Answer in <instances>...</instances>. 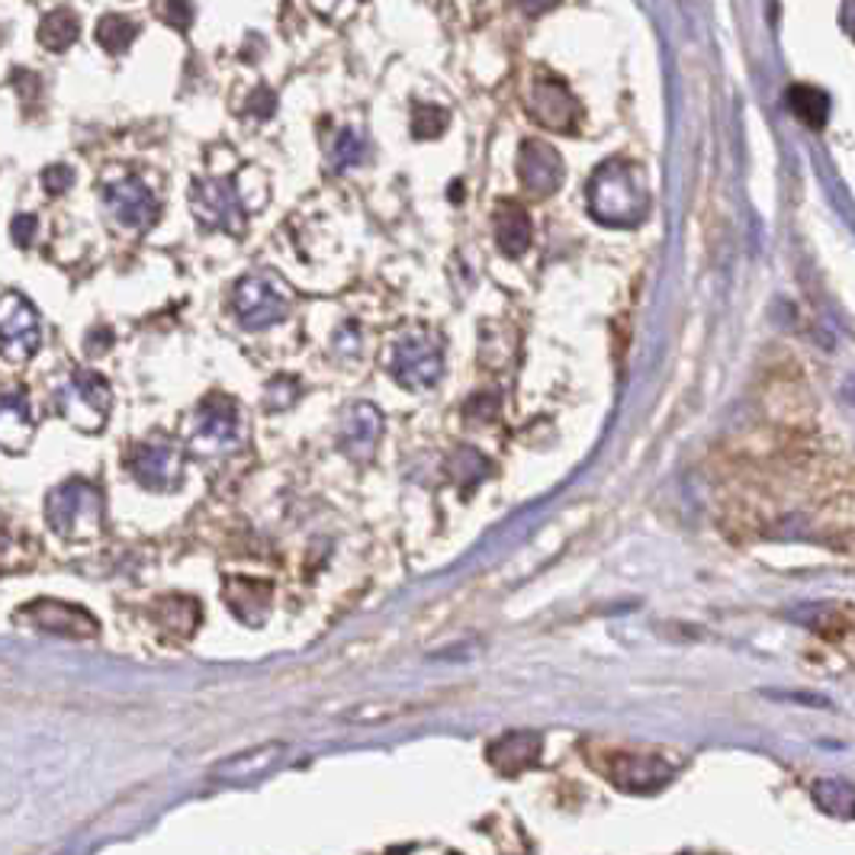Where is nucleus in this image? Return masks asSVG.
Masks as SVG:
<instances>
[{
	"label": "nucleus",
	"mask_w": 855,
	"mask_h": 855,
	"mask_svg": "<svg viewBox=\"0 0 855 855\" xmlns=\"http://www.w3.org/2000/svg\"><path fill=\"white\" fill-rule=\"evenodd\" d=\"M589 209L605 226L615 229L637 226L650 209V196L640 171L624 158L605 161L589 181Z\"/></svg>",
	"instance_id": "nucleus-1"
},
{
	"label": "nucleus",
	"mask_w": 855,
	"mask_h": 855,
	"mask_svg": "<svg viewBox=\"0 0 855 855\" xmlns=\"http://www.w3.org/2000/svg\"><path fill=\"white\" fill-rule=\"evenodd\" d=\"M46 518L65 540H91L103 527V495L88 479H68L48 492Z\"/></svg>",
	"instance_id": "nucleus-2"
},
{
	"label": "nucleus",
	"mask_w": 855,
	"mask_h": 855,
	"mask_svg": "<svg viewBox=\"0 0 855 855\" xmlns=\"http://www.w3.org/2000/svg\"><path fill=\"white\" fill-rule=\"evenodd\" d=\"M55 402H58V412L71 425L94 434L110 419L113 392H110V383L103 380L100 374H94V371H75L68 380L61 383Z\"/></svg>",
	"instance_id": "nucleus-3"
},
{
	"label": "nucleus",
	"mask_w": 855,
	"mask_h": 855,
	"mask_svg": "<svg viewBox=\"0 0 855 855\" xmlns=\"http://www.w3.org/2000/svg\"><path fill=\"white\" fill-rule=\"evenodd\" d=\"M527 113L534 123H540L550 133H563V136H575L582 113L572 91L557 78V75H534L531 88H527Z\"/></svg>",
	"instance_id": "nucleus-4"
},
{
	"label": "nucleus",
	"mask_w": 855,
	"mask_h": 855,
	"mask_svg": "<svg viewBox=\"0 0 855 855\" xmlns=\"http://www.w3.org/2000/svg\"><path fill=\"white\" fill-rule=\"evenodd\" d=\"M392 377L406 389H431L444 374V351L441 341L425 332H409L392 347Z\"/></svg>",
	"instance_id": "nucleus-5"
},
{
	"label": "nucleus",
	"mask_w": 855,
	"mask_h": 855,
	"mask_svg": "<svg viewBox=\"0 0 855 855\" xmlns=\"http://www.w3.org/2000/svg\"><path fill=\"white\" fill-rule=\"evenodd\" d=\"M232 306H236L238 322L251 332H261V329L284 322L286 312H289V299L284 296L281 284L274 277H264V274L241 277L236 286V296H232Z\"/></svg>",
	"instance_id": "nucleus-6"
},
{
	"label": "nucleus",
	"mask_w": 855,
	"mask_h": 855,
	"mask_svg": "<svg viewBox=\"0 0 855 855\" xmlns=\"http://www.w3.org/2000/svg\"><path fill=\"white\" fill-rule=\"evenodd\" d=\"M43 344L39 312L23 293H3L0 296V351L7 361H30Z\"/></svg>",
	"instance_id": "nucleus-7"
},
{
	"label": "nucleus",
	"mask_w": 855,
	"mask_h": 855,
	"mask_svg": "<svg viewBox=\"0 0 855 855\" xmlns=\"http://www.w3.org/2000/svg\"><path fill=\"white\" fill-rule=\"evenodd\" d=\"M191 209L206 229H226V232L244 229V213L236 187L223 178H196L191 184Z\"/></svg>",
	"instance_id": "nucleus-8"
},
{
	"label": "nucleus",
	"mask_w": 855,
	"mask_h": 855,
	"mask_svg": "<svg viewBox=\"0 0 855 855\" xmlns=\"http://www.w3.org/2000/svg\"><path fill=\"white\" fill-rule=\"evenodd\" d=\"M129 470L145 489H174L184 476V457L174 441L168 437H148L133 447Z\"/></svg>",
	"instance_id": "nucleus-9"
},
{
	"label": "nucleus",
	"mask_w": 855,
	"mask_h": 855,
	"mask_svg": "<svg viewBox=\"0 0 855 855\" xmlns=\"http://www.w3.org/2000/svg\"><path fill=\"white\" fill-rule=\"evenodd\" d=\"M103 200H106V209L110 216L129 229V232H145L155 226L161 206H158V196L145 187L139 178H123V181H113L103 187Z\"/></svg>",
	"instance_id": "nucleus-10"
},
{
	"label": "nucleus",
	"mask_w": 855,
	"mask_h": 855,
	"mask_svg": "<svg viewBox=\"0 0 855 855\" xmlns=\"http://www.w3.org/2000/svg\"><path fill=\"white\" fill-rule=\"evenodd\" d=\"M20 615L30 620L33 627H39V630H46V634H55V637L91 640V637L100 634V624H96L91 612H84V608H78V605H68V602H58V598L30 602Z\"/></svg>",
	"instance_id": "nucleus-11"
},
{
	"label": "nucleus",
	"mask_w": 855,
	"mask_h": 855,
	"mask_svg": "<svg viewBox=\"0 0 855 855\" xmlns=\"http://www.w3.org/2000/svg\"><path fill=\"white\" fill-rule=\"evenodd\" d=\"M518 174H522V187L531 196H550L563 184V158L550 142L527 139L522 145Z\"/></svg>",
	"instance_id": "nucleus-12"
},
{
	"label": "nucleus",
	"mask_w": 855,
	"mask_h": 855,
	"mask_svg": "<svg viewBox=\"0 0 855 855\" xmlns=\"http://www.w3.org/2000/svg\"><path fill=\"white\" fill-rule=\"evenodd\" d=\"M238 431H241V422H238L236 402L229 396H209L200 406L193 441L206 444V447H232L238 441Z\"/></svg>",
	"instance_id": "nucleus-13"
},
{
	"label": "nucleus",
	"mask_w": 855,
	"mask_h": 855,
	"mask_svg": "<svg viewBox=\"0 0 855 855\" xmlns=\"http://www.w3.org/2000/svg\"><path fill=\"white\" fill-rule=\"evenodd\" d=\"M608 775L612 782L624 788V791H634V795H647V791H657L663 788L672 775V768L665 765L663 760L657 756H640V753H618L612 765H608Z\"/></svg>",
	"instance_id": "nucleus-14"
},
{
	"label": "nucleus",
	"mask_w": 855,
	"mask_h": 855,
	"mask_svg": "<svg viewBox=\"0 0 855 855\" xmlns=\"http://www.w3.org/2000/svg\"><path fill=\"white\" fill-rule=\"evenodd\" d=\"M286 756V743H267V746H254V750H244L232 760L219 762L213 768V778L216 782H226V785H248V782H258L264 778L267 772H274L281 760Z\"/></svg>",
	"instance_id": "nucleus-15"
},
{
	"label": "nucleus",
	"mask_w": 855,
	"mask_h": 855,
	"mask_svg": "<svg viewBox=\"0 0 855 855\" xmlns=\"http://www.w3.org/2000/svg\"><path fill=\"white\" fill-rule=\"evenodd\" d=\"M33 412L30 402L20 389H7L0 392V447L10 454H23L33 441Z\"/></svg>",
	"instance_id": "nucleus-16"
},
{
	"label": "nucleus",
	"mask_w": 855,
	"mask_h": 855,
	"mask_svg": "<svg viewBox=\"0 0 855 855\" xmlns=\"http://www.w3.org/2000/svg\"><path fill=\"white\" fill-rule=\"evenodd\" d=\"M383 419L380 412L367 402H357L351 406V412L344 415V425H341V444L344 451L354 457V460H367L374 451H377V441H380Z\"/></svg>",
	"instance_id": "nucleus-17"
},
{
	"label": "nucleus",
	"mask_w": 855,
	"mask_h": 855,
	"mask_svg": "<svg viewBox=\"0 0 855 855\" xmlns=\"http://www.w3.org/2000/svg\"><path fill=\"white\" fill-rule=\"evenodd\" d=\"M537 760H540V737L534 730H512L489 746V762L509 778L522 775Z\"/></svg>",
	"instance_id": "nucleus-18"
},
{
	"label": "nucleus",
	"mask_w": 855,
	"mask_h": 855,
	"mask_svg": "<svg viewBox=\"0 0 855 855\" xmlns=\"http://www.w3.org/2000/svg\"><path fill=\"white\" fill-rule=\"evenodd\" d=\"M495 241L509 258H522L531 244V216L522 203L502 200L495 206Z\"/></svg>",
	"instance_id": "nucleus-19"
},
{
	"label": "nucleus",
	"mask_w": 855,
	"mask_h": 855,
	"mask_svg": "<svg viewBox=\"0 0 855 855\" xmlns=\"http://www.w3.org/2000/svg\"><path fill=\"white\" fill-rule=\"evenodd\" d=\"M226 602H229V608L236 612L238 618L258 624V618L271 605V582L232 575V579H226Z\"/></svg>",
	"instance_id": "nucleus-20"
},
{
	"label": "nucleus",
	"mask_w": 855,
	"mask_h": 855,
	"mask_svg": "<svg viewBox=\"0 0 855 855\" xmlns=\"http://www.w3.org/2000/svg\"><path fill=\"white\" fill-rule=\"evenodd\" d=\"M785 103L808 129H823L827 119H830V96L810 88V84H791L788 94H785Z\"/></svg>",
	"instance_id": "nucleus-21"
},
{
	"label": "nucleus",
	"mask_w": 855,
	"mask_h": 855,
	"mask_svg": "<svg viewBox=\"0 0 855 855\" xmlns=\"http://www.w3.org/2000/svg\"><path fill=\"white\" fill-rule=\"evenodd\" d=\"M78 36H81V23H78V16H75L68 7L52 10L46 20H43V26H39V43H43L48 52H65V48H71L78 43Z\"/></svg>",
	"instance_id": "nucleus-22"
},
{
	"label": "nucleus",
	"mask_w": 855,
	"mask_h": 855,
	"mask_svg": "<svg viewBox=\"0 0 855 855\" xmlns=\"http://www.w3.org/2000/svg\"><path fill=\"white\" fill-rule=\"evenodd\" d=\"M813 801L827 813L833 817H843L850 820L853 817V785L843 782V778H823V782H813Z\"/></svg>",
	"instance_id": "nucleus-23"
},
{
	"label": "nucleus",
	"mask_w": 855,
	"mask_h": 855,
	"mask_svg": "<svg viewBox=\"0 0 855 855\" xmlns=\"http://www.w3.org/2000/svg\"><path fill=\"white\" fill-rule=\"evenodd\" d=\"M158 620L171 630V634H178V637H191L193 627H196V620H200V605L193 602V598H164V602H158Z\"/></svg>",
	"instance_id": "nucleus-24"
},
{
	"label": "nucleus",
	"mask_w": 855,
	"mask_h": 855,
	"mask_svg": "<svg viewBox=\"0 0 855 855\" xmlns=\"http://www.w3.org/2000/svg\"><path fill=\"white\" fill-rule=\"evenodd\" d=\"M139 26L129 16H103L96 23V43L106 48L110 55H123L126 48L136 43Z\"/></svg>",
	"instance_id": "nucleus-25"
},
{
	"label": "nucleus",
	"mask_w": 855,
	"mask_h": 855,
	"mask_svg": "<svg viewBox=\"0 0 855 855\" xmlns=\"http://www.w3.org/2000/svg\"><path fill=\"white\" fill-rule=\"evenodd\" d=\"M447 123H451V113L444 106L419 103L415 116H412V133H415V139H437V136H444Z\"/></svg>",
	"instance_id": "nucleus-26"
},
{
	"label": "nucleus",
	"mask_w": 855,
	"mask_h": 855,
	"mask_svg": "<svg viewBox=\"0 0 855 855\" xmlns=\"http://www.w3.org/2000/svg\"><path fill=\"white\" fill-rule=\"evenodd\" d=\"M71 184H75V171H71L68 164H55V168H48L46 178H43V187H46L52 196L65 193Z\"/></svg>",
	"instance_id": "nucleus-27"
},
{
	"label": "nucleus",
	"mask_w": 855,
	"mask_h": 855,
	"mask_svg": "<svg viewBox=\"0 0 855 855\" xmlns=\"http://www.w3.org/2000/svg\"><path fill=\"white\" fill-rule=\"evenodd\" d=\"M33 238H36V216H33V213L16 216V219H13V241H16L20 248H30Z\"/></svg>",
	"instance_id": "nucleus-28"
}]
</instances>
